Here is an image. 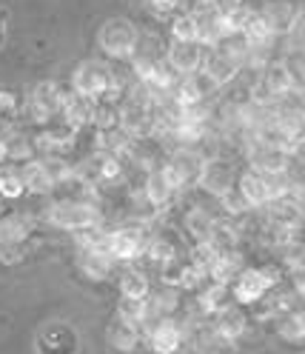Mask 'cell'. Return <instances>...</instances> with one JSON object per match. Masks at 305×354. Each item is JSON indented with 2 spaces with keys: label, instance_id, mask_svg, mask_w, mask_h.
Returning <instances> with one entry per match:
<instances>
[{
  "label": "cell",
  "instance_id": "4316f807",
  "mask_svg": "<svg viewBox=\"0 0 305 354\" xmlns=\"http://www.w3.org/2000/svg\"><path fill=\"white\" fill-rule=\"evenodd\" d=\"M271 323H274V331H277L279 340H286L291 346H302L305 343V303L277 315Z\"/></svg>",
  "mask_w": 305,
  "mask_h": 354
},
{
  "label": "cell",
  "instance_id": "277c9868",
  "mask_svg": "<svg viewBox=\"0 0 305 354\" xmlns=\"http://www.w3.org/2000/svg\"><path fill=\"white\" fill-rule=\"evenodd\" d=\"M148 232L132 220H120L117 226H106L103 232V252L112 257L117 266H132L146 257L148 249Z\"/></svg>",
  "mask_w": 305,
  "mask_h": 354
},
{
  "label": "cell",
  "instance_id": "7a4b0ae2",
  "mask_svg": "<svg viewBox=\"0 0 305 354\" xmlns=\"http://www.w3.org/2000/svg\"><path fill=\"white\" fill-rule=\"evenodd\" d=\"M69 88L83 97H92V100H123L126 97V88L120 75L115 72L112 63H103V60H83L75 66Z\"/></svg>",
  "mask_w": 305,
  "mask_h": 354
},
{
  "label": "cell",
  "instance_id": "30bf717a",
  "mask_svg": "<svg viewBox=\"0 0 305 354\" xmlns=\"http://www.w3.org/2000/svg\"><path fill=\"white\" fill-rule=\"evenodd\" d=\"M155 100H137V97H123L120 100V129L128 131L135 140L137 138H157L155 126Z\"/></svg>",
  "mask_w": 305,
  "mask_h": 354
},
{
  "label": "cell",
  "instance_id": "d590c367",
  "mask_svg": "<svg viewBox=\"0 0 305 354\" xmlns=\"http://www.w3.org/2000/svg\"><path fill=\"white\" fill-rule=\"evenodd\" d=\"M117 315L135 326H146L148 323V308H146V300H132V297H120L117 300Z\"/></svg>",
  "mask_w": 305,
  "mask_h": 354
},
{
  "label": "cell",
  "instance_id": "ffe728a7",
  "mask_svg": "<svg viewBox=\"0 0 305 354\" xmlns=\"http://www.w3.org/2000/svg\"><path fill=\"white\" fill-rule=\"evenodd\" d=\"M40 217L29 212H6L0 214V243H32Z\"/></svg>",
  "mask_w": 305,
  "mask_h": 354
},
{
  "label": "cell",
  "instance_id": "b9f144b4",
  "mask_svg": "<svg viewBox=\"0 0 305 354\" xmlns=\"http://www.w3.org/2000/svg\"><path fill=\"white\" fill-rule=\"evenodd\" d=\"M288 286H291V292L305 303V272H299V274H288Z\"/></svg>",
  "mask_w": 305,
  "mask_h": 354
},
{
  "label": "cell",
  "instance_id": "5bb4252c",
  "mask_svg": "<svg viewBox=\"0 0 305 354\" xmlns=\"http://www.w3.org/2000/svg\"><path fill=\"white\" fill-rule=\"evenodd\" d=\"M140 194H143L155 209H160L163 214H168V209L183 197L180 189L174 186V180L168 177V171L163 169V163L146 171V180H143V192H140Z\"/></svg>",
  "mask_w": 305,
  "mask_h": 354
},
{
  "label": "cell",
  "instance_id": "484cf974",
  "mask_svg": "<svg viewBox=\"0 0 305 354\" xmlns=\"http://www.w3.org/2000/svg\"><path fill=\"white\" fill-rule=\"evenodd\" d=\"M3 135V143H6V158L12 163H29L37 158V143H35V135L32 131H23L17 126H9L6 131H0Z\"/></svg>",
  "mask_w": 305,
  "mask_h": 354
},
{
  "label": "cell",
  "instance_id": "e575fe53",
  "mask_svg": "<svg viewBox=\"0 0 305 354\" xmlns=\"http://www.w3.org/2000/svg\"><path fill=\"white\" fill-rule=\"evenodd\" d=\"M217 212H220L223 217H228V220H237V223H239V220H246V217H248L251 212H257V209H251L246 197H243V194H239V192L234 189V192L223 194L220 201H217Z\"/></svg>",
  "mask_w": 305,
  "mask_h": 354
},
{
  "label": "cell",
  "instance_id": "7c38bea8",
  "mask_svg": "<svg viewBox=\"0 0 305 354\" xmlns=\"http://www.w3.org/2000/svg\"><path fill=\"white\" fill-rule=\"evenodd\" d=\"M208 57V46H203L200 40H171L166 43V60L171 63V69L180 77L200 72Z\"/></svg>",
  "mask_w": 305,
  "mask_h": 354
},
{
  "label": "cell",
  "instance_id": "3957f363",
  "mask_svg": "<svg viewBox=\"0 0 305 354\" xmlns=\"http://www.w3.org/2000/svg\"><path fill=\"white\" fill-rule=\"evenodd\" d=\"M140 43H143L140 29L128 17H120V15L103 20L97 29V46L106 55V60L132 63L140 52Z\"/></svg>",
  "mask_w": 305,
  "mask_h": 354
},
{
  "label": "cell",
  "instance_id": "ac0fdd59",
  "mask_svg": "<svg viewBox=\"0 0 305 354\" xmlns=\"http://www.w3.org/2000/svg\"><path fill=\"white\" fill-rule=\"evenodd\" d=\"M214 328H217V337L231 343V346H239V340H243L248 335V328H251V317H248V308L243 306H231L226 308V312L220 315H214Z\"/></svg>",
  "mask_w": 305,
  "mask_h": 354
},
{
  "label": "cell",
  "instance_id": "74e56055",
  "mask_svg": "<svg viewBox=\"0 0 305 354\" xmlns=\"http://www.w3.org/2000/svg\"><path fill=\"white\" fill-rule=\"evenodd\" d=\"M32 252V243H0V263L3 266H20Z\"/></svg>",
  "mask_w": 305,
  "mask_h": 354
},
{
  "label": "cell",
  "instance_id": "2e32d148",
  "mask_svg": "<svg viewBox=\"0 0 305 354\" xmlns=\"http://www.w3.org/2000/svg\"><path fill=\"white\" fill-rule=\"evenodd\" d=\"M217 217H220V212L208 209L206 203H188V206L183 209L180 229H183V234L188 237L191 246H206Z\"/></svg>",
  "mask_w": 305,
  "mask_h": 354
},
{
  "label": "cell",
  "instance_id": "ee69618b",
  "mask_svg": "<svg viewBox=\"0 0 305 354\" xmlns=\"http://www.w3.org/2000/svg\"><path fill=\"white\" fill-rule=\"evenodd\" d=\"M3 163H9V158H6V143H3V135H0V166Z\"/></svg>",
  "mask_w": 305,
  "mask_h": 354
},
{
  "label": "cell",
  "instance_id": "4fadbf2b",
  "mask_svg": "<svg viewBox=\"0 0 305 354\" xmlns=\"http://www.w3.org/2000/svg\"><path fill=\"white\" fill-rule=\"evenodd\" d=\"M266 220L274 226H286V229H305V201L299 194L282 189L274 201L263 209Z\"/></svg>",
  "mask_w": 305,
  "mask_h": 354
},
{
  "label": "cell",
  "instance_id": "9c48e42d",
  "mask_svg": "<svg viewBox=\"0 0 305 354\" xmlns=\"http://www.w3.org/2000/svg\"><path fill=\"white\" fill-rule=\"evenodd\" d=\"M243 154H246V166L254 171H263L268 177H282L291 169V151L282 146H271V143H259V140H246L243 143Z\"/></svg>",
  "mask_w": 305,
  "mask_h": 354
},
{
  "label": "cell",
  "instance_id": "5b68a950",
  "mask_svg": "<svg viewBox=\"0 0 305 354\" xmlns=\"http://www.w3.org/2000/svg\"><path fill=\"white\" fill-rule=\"evenodd\" d=\"M282 283H286V269H282V266H274V263L246 266V269L239 272V277L231 283V295H234L237 306L251 308L263 297H268V292H274Z\"/></svg>",
  "mask_w": 305,
  "mask_h": 354
},
{
  "label": "cell",
  "instance_id": "f6af8a7d",
  "mask_svg": "<svg viewBox=\"0 0 305 354\" xmlns=\"http://www.w3.org/2000/svg\"><path fill=\"white\" fill-rule=\"evenodd\" d=\"M0 206H3V194H0Z\"/></svg>",
  "mask_w": 305,
  "mask_h": 354
},
{
  "label": "cell",
  "instance_id": "836d02e7",
  "mask_svg": "<svg viewBox=\"0 0 305 354\" xmlns=\"http://www.w3.org/2000/svg\"><path fill=\"white\" fill-rule=\"evenodd\" d=\"M279 266L286 269V274L305 272V229H299L288 246L279 249Z\"/></svg>",
  "mask_w": 305,
  "mask_h": 354
},
{
  "label": "cell",
  "instance_id": "1f68e13d",
  "mask_svg": "<svg viewBox=\"0 0 305 354\" xmlns=\"http://www.w3.org/2000/svg\"><path fill=\"white\" fill-rule=\"evenodd\" d=\"M95 131V129H92ZM135 138L117 129H106V131H95V151H106V154H126L128 158V149H132Z\"/></svg>",
  "mask_w": 305,
  "mask_h": 354
},
{
  "label": "cell",
  "instance_id": "8d00e7d4",
  "mask_svg": "<svg viewBox=\"0 0 305 354\" xmlns=\"http://www.w3.org/2000/svg\"><path fill=\"white\" fill-rule=\"evenodd\" d=\"M282 52H297L305 55V6H299L297 17H294V26L286 35V49Z\"/></svg>",
  "mask_w": 305,
  "mask_h": 354
},
{
  "label": "cell",
  "instance_id": "7402d4cb",
  "mask_svg": "<svg viewBox=\"0 0 305 354\" xmlns=\"http://www.w3.org/2000/svg\"><path fill=\"white\" fill-rule=\"evenodd\" d=\"M75 260H77V269L83 272V277L92 283H106L117 269V263L103 249H75Z\"/></svg>",
  "mask_w": 305,
  "mask_h": 354
},
{
  "label": "cell",
  "instance_id": "7bdbcfd3",
  "mask_svg": "<svg viewBox=\"0 0 305 354\" xmlns=\"http://www.w3.org/2000/svg\"><path fill=\"white\" fill-rule=\"evenodd\" d=\"M291 160L305 163V138H302V140H297V143L291 146Z\"/></svg>",
  "mask_w": 305,
  "mask_h": 354
},
{
  "label": "cell",
  "instance_id": "ba28073f",
  "mask_svg": "<svg viewBox=\"0 0 305 354\" xmlns=\"http://www.w3.org/2000/svg\"><path fill=\"white\" fill-rule=\"evenodd\" d=\"M282 189H286L282 177H268V174L254 171L248 166L237 174V192L243 194L246 201H248V206L257 209V212H263Z\"/></svg>",
  "mask_w": 305,
  "mask_h": 354
},
{
  "label": "cell",
  "instance_id": "6da1fadb",
  "mask_svg": "<svg viewBox=\"0 0 305 354\" xmlns=\"http://www.w3.org/2000/svg\"><path fill=\"white\" fill-rule=\"evenodd\" d=\"M40 223L66 234L103 229L106 226L103 197H49L46 206H43Z\"/></svg>",
  "mask_w": 305,
  "mask_h": 354
},
{
  "label": "cell",
  "instance_id": "9a60e30c",
  "mask_svg": "<svg viewBox=\"0 0 305 354\" xmlns=\"http://www.w3.org/2000/svg\"><path fill=\"white\" fill-rule=\"evenodd\" d=\"M171 97L177 100L180 106L211 103V100L220 97V86H217V83H214V80L206 75V69H200V72H194V75L180 77V80H177V86H174Z\"/></svg>",
  "mask_w": 305,
  "mask_h": 354
},
{
  "label": "cell",
  "instance_id": "e0dca14e",
  "mask_svg": "<svg viewBox=\"0 0 305 354\" xmlns=\"http://www.w3.org/2000/svg\"><path fill=\"white\" fill-rule=\"evenodd\" d=\"M186 292L177 289V286H166L157 283L155 289L146 297V308H148V320H160V317H177L186 306Z\"/></svg>",
  "mask_w": 305,
  "mask_h": 354
},
{
  "label": "cell",
  "instance_id": "d6986e66",
  "mask_svg": "<svg viewBox=\"0 0 305 354\" xmlns=\"http://www.w3.org/2000/svg\"><path fill=\"white\" fill-rule=\"evenodd\" d=\"M143 343V328L123 320L120 315H115L106 326V346L117 351V354H132L137 351V346Z\"/></svg>",
  "mask_w": 305,
  "mask_h": 354
},
{
  "label": "cell",
  "instance_id": "83f0119b",
  "mask_svg": "<svg viewBox=\"0 0 305 354\" xmlns=\"http://www.w3.org/2000/svg\"><path fill=\"white\" fill-rule=\"evenodd\" d=\"M297 12H299V6L294 0H268V3H263V15L268 20L274 37H279V40H286L288 29L294 26Z\"/></svg>",
  "mask_w": 305,
  "mask_h": 354
},
{
  "label": "cell",
  "instance_id": "60d3db41",
  "mask_svg": "<svg viewBox=\"0 0 305 354\" xmlns=\"http://www.w3.org/2000/svg\"><path fill=\"white\" fill-rule=\"evenodd\" d=\"M208 6H211L217 15L228 17V15H234L237 9H243V6H246V0H208Z\"/></svg>",
  "mask_w": 305,
  "mask_h": 354
},
{
  "label": "cell",
  "instance_id": "52a82bcc",
  "mask_svg": "<svg viewBox=\"0 0 305 354\" xmlns=\"http://www.w3.org/2000/svg\"><path fill=\"white\" fill-rule=\"evenodd\" d=\"M143 337L148 343L151 354H180L186 348V328L183 317H160V320H148L143 326Z\"/></svg>",
  "mask_w": 305,
  "mask_h": 354
},
{
  "label": "cell",
  "instance_id": "cb8c5ba5",
  "mask_svg": "<svg viewBox=\"0 0 305 354\" xmlns=\"http://www.w3.org/2000/svg\"><path fill=\"white\" fill-rule=\"evenodd\" d=\"M151 289H155V280H151V274L143 269L140 263L123 266V269H120V274H117V292H120V297L146 300Z\"/></svg>",
  "mask_w": 305,
  "mask_h": 354
},
{
  "label": "cell",
  "instance_id": "d6a6232c",
  "mask_svg": "<svg viewBox=\"0 0 305 354\" xmlns=\"http://www.w3.org/2000/svg\"><path fill=\"white\" fill-rule=\"evenodd\" d=\"M168 37L171 40H200V24L191 9H180L168 17Z\"/></svg>",
  "mask_w": 305,
  "mask_h": 354
},
{
  "label": "cell",
  "instance_id": "44dd1931",
  "mask_svg": "<svg viewBox=\"0 0 305 354\" xmlns=\"http://www.w3.org/2000/svg\"><path fill=\"white\" fill-rule=\"evenodd\" d=\"M234 306V295H231V286H223V283H206L203 289L194 295V308H197L200 317H214L226 312V308Z\"/></svg>",
  "mask_w": 305,
  "mask_h": 354
},
{
  "label": "cell",
  "instance_id": "f1b7e54d",
  "mask_svg": "<svg viewBox=\"0 0 305 354\" xmlns=\"http://www.w3.org/2000/svg\"><path fill=\"white\" fill-rule=\"evenodd\" d=\"M259 77L266 80V86L271 88V92L282 100V97H288V95H294V80H291V69H288V63H286V57H274L263 72H259Z\"/></svg>",
  "mask_w": 305,
  "mask_h": 354
},
{
  "label": "cell",
  "instance_id": "d4e9b609",
  "mask_svg": "<svg viewBox=\"0 0 305 354\" xmlns=\"http://www.w3.org/2000/svg\"><path fill=\"white\" fill-rule=\"evenodd\" d=\"M206 75L220 86V92L228 86H234L239 80V75H243V66H239L234 57L223 55V52H217V49H208V57H206Z\"/></svg>",
  "mask_w": 305,
  "mask_h": 354
},
{
  "label": "cell",
  "instance_id": "8fae6325",
  "mask_svg": "<svg viewBox=\"0 0 305 354\" xmlns=\"http://www.w3.org/2000/svg\"><path fill=\"white\" fill-rule=\"evenodd\" d=\"M237 174L239 171H237V166L228 158H211L203 166L197 192L206 194V197H211V201H220L223 194H228V192L237 189Z\"/></svg>",
  "mask_w": 305,
  "mask_h": 354
},
{
  "label": "cell",
  "instance_id": "f35d334b",
  "mask_svg": "<svg viewBox=\"0 0 305 354\" xmlns=\"http://www.w3.org/2000/svg\"><path fill=\"white\" fill-rule=\"evenodd\" d=\"M20 109H23V103L17 100V95L9 92V88H0V118L12 126L20 118Z\"/></svg>",
  "mask_w": 305,
  "mask_h": 354
},
{
  "label": "cell",
  "instance_id": "8992f818",
  "mask_svg": "<svg viewBox=\"0 0 305 354\" xmlns=\"http://www.w3.org/2000/svg\"><path fill=\"white\" fill-rule=\"evenodd\" d=\"M203 166H206V154L197 146H171L163 160V169L168 171L174 186L180 189V194L197 189Z\"/></svg>",
  "mask_w": 305,
  "mask_h": 354
},
{
  "label": "cell",
  "instance_id": "4dcf8cb0",
  "mask_svg": "<svg viewBox=\"0 0 305 354\" xmlns=\"http://www.w3.org/2000/svg\"><path fill=\"white\" fill-rule=\"evenodd\" d=\"M23 177H26V192L32 197H55L57 186H55L52 177L46 174V169L40 166L37 158L29 160V163H23Z\"/></svg>",
  "mask_w": 305,
  "mask_h": 354
},
{
  "label": "cell",
  "instance_id": "f546056e",
  "mask_svg": "<svg viewBox=\"0 0 305 354\" xmlns=\"http://www.w3.org/2000/svg\"><path fill=\"white\" fill-rule=\"evenodd\" d=\"M0 194H3V201H20V197H26V177H23V166L20 163H3L0 166Z\"/></svg>",
  "mask_w": 305,
  "mask_h": 354
},
{
  "label": "cell",
  "instance_id": "603a6c76",
  "mask_svg": "<svg viewBox=\"0 0 305 354\" xmlns=\"http://www.w3.org/2000/svg\"><path fill=\"white\" fill-rule=\"evenodd\" d=\"M95 109H97V100L92 97H83L77 92H66V100H63V109H60V118L66 120L69 126H75L77 131H86L92 129L95 123Z\"/></svg>",
  "mask_w": 305,
  "mask_h": 354
},
{
  "label": "cell",
  "instance_id": "ab89813d",
  "mask_svg": "<svg viewBox=\"0 0 305 354\" xmlns=\"http://www.w3.org/2000/svg\"><path fill=\"white\" fill-rule=\"evenodd\" d=\"M143 3L155 12L157 17H171L174 12H180L186 0H143Z\"/></svg>",
  "mask_w": 305,
  "mask_h": 354
}]
</instances>
